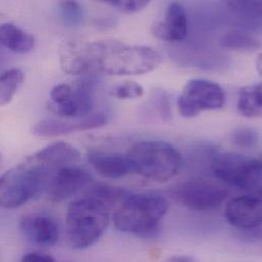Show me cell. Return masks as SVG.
Wrapping results in <instances>:
<instances>
[{
    "label": "cell",
    "instance_id": "1",
    "mask_svg": "<svg viewBox=\"0 0 262 262\" xmlns=\"http://www.w3.org/2000/svg\"><path fill=\"white\" fill-rule=\"evenodd\" d=\"M95 70L112 76H135L154 71L162 56L149 46H127L116 40L92 42Z\"/></svg>",
    "mask_w": 262,
    "mask_h": 262
},
{
    "label": "cell",
    "instance_id": "2",
    "mask_svg": "<svg viewBox=\"0 0 262 262\" xmlns=\"http://www.w3.org/2000/svg\"><path fill=\"white\" fill-rule=\"evenodd\" d=\"M110 223V208L100 200L85 196L73 201L67 212V234L74 249L94 245L104 234Z\"/></svg>",
    "mask_w": 262,
    "mask_h": 262
},
{
    "label": "cell",
    "instance_id": "3",
    "mask_svg": "<svg viewBox=\"0 0 262 262\" xmlns=\"http://www.w3.org/2000/svg\"><path fill=\"white\" fill-rule=\"evenodd\" d=\"M126 156L132 172L157 183H166L174 178L182 165V157L177 148L159 140L137 142Z\"/></svg>",
    "mask_w": 262,
    "mask_h": 262
},
{
    "label": "cell",
    "instance_id": "4",
    "mask_svg": "<svg viewBox=\"0 0 262 262\" xmlns=\"http://www.w3.org/2000/svg\"><path fill=\"white\" fill-rule=\"evenodd\" d=\"M54 170L29 158L0 177V207L16 208L46 191Z\"/></svg>",
    "mask_w": 262,
    "mask_h": 262
},
{
    "label": "cell",
    "instance_id": "5",
    "mask_svg": "<svg viewBox=\"0 0 262 262\" xmlns=\"http://www.w3.org/2000/svg\"><path fill=\"white\" fill-rule=\"evenodd\" d=\"M167 209V201L158 194H131L117 208L115 226L124 233L147 235L156 229Z\"/></svg>",
    "mask_w": 262,
    "mask_h": 262
},
{
    "label": "cell",
    "instance_id": "6",
    "mask_svg": "<svg viewBox=\"0 0 262 262\" xmlns=\"http://www.w3.org/2000/svg\"><path fill=\"white\" fill-rule=\"evenodd\" d=\"M211 169L215 178L226 185L257 194L261 191L262 166L259 159L236 153H221L213 158Z\"/></svg>",
    "mask_w": 262,
    "mask_h": 262
},
{
    "label": "cell",
    "instance_id": "7",
    "mask_svg": "<svg viewBox=\"0 0 262 262\" xmlns=\"http://www.w3.org/2000/svg\"><path fill=\"white\" fill-rule=\"evenodd\" d=\"M225 100V92L219 84L208 80L194 79L186 84L177 104L181 116L191 119L202 112L222 108Z\"/></svg>",
    "mask_w": 262,
    "mask_h": 262
},
{
    "label": "cell",
    "instance_id": "8",
    "mask_svg": "<svg viewBox=\"0 0 262 262\" xmlns=\"http://www.w3.org/2000/svg\"><path fill=\"white\" fill-rule=\"evenodd\" d=\"M228 190L207 180H193L183 184L177 193L179 201L194 211H212L221 207Z\"/></svg>",
    "mask_w": 262,
    "mask_h": 262
},
{
    "label": "cell",
    "instance_id": "9",
    "mask_svg": "<svg viewBox=\"0 0 262 262\" xmlns=\"http://www.w3.org/2000/svg\"><path fill=\"white\" fill-rule=\"evenodd\" d=\"M92 182L90 172L77 165L62 166L51 174L46 192L55 202L64 201L86 188Z\"/></svg>",
    "mask_w": 262,
    "mask_h": 262
},
{
    "label": "cell",
    "instance_id": "10",
    "mask_svg": "<svg viewBox=\"0 0 262 262\" xmlns=\"http://www.w3.org/2000/svg\"><path fill=\"white\" fill-rule=\"evenodd\" d=\"M227 222L240 230H253L261 225L262 202L259 195L232 199L225 208Z\"/></svg>",
    "mask_w": 262,
    "mask_h": 262
},
{
    "label": "cell",
    "instance_id": "11",
    "mask_svg": "<svg viewBox=\"0 0 262 262\" xmlns=\"http://www.w3.org/2000/svg\"><path fill=\"white\" fill-rule=\"evenodd\" d=\"M59 62L62 71L70 75H84L95 70L91 43L66 40L59 45Z\"/></svg>",
    "mask_w": 262,
    "mask_h": 262
},
{
    "label": "cell",
    "instance_id": "12",
    "mask_svg": "<svg viewBox=\"0 0 262 262\" xmlns=\"http://www.w3.org/2000/svg\"><path fill=\"white\" fill-rule=\"evenodd\" d=\"M19 228L27 240L37 246L51 247L59 239L57 224L47 215L29 214L23 216Z\"/></svg>",
    "mask_w": 262,
    "mask_h": 262
},
{
    "label": "cell",
    "instance_id": "13",
    "mask_svg": "<svg viewBox=\"0 0 262 262\" xmlns=\"http://www.w3.org/2000/svg\"><path fill=\"white\" fill-rule=\"evenodd\" d=\"M152 33L160 40L181 42L188 34V17L185 8L179 2L168 4L164 20L156 21L152 26Z\"/></svg>",
    "mask_w": 262,
    "mask_h": 262
},
{
    "label": "cell",
    "instance_id": "14",
    "mask_svg": "<svg viewBox=\"0 0 262 262\" xmlns=\"http://www.w3.org/2000/svg\"><path fill=\"white\" fill-rule=\"evenodd\" d=\"M88 161L96 172L106 179H121L132 172L127 156L120 153L91 150Z\"/></svg>",
    "mask_w": 262,
    "mask_h": 262
},
{
    "label": "cell",
    "instance_id": "15",
    "mask_svg": "<svg viewBox=\"0 0 262 262\" xmlns=\"http://www.w3.org/2000/svg\"><path fill=\"white\" fill-rule=\"evenodd\" d=\"M31 158L52 170H56L62 166L75 165L80 160V152L69 143L56 142L38 151Z\"/></svg>",
    "mask_w": 262,
    "mask_h": 262
},
{
    "label": "cell",
    "instance_id": "16",
    "mask_svg": "<svg viewBox=\"0 0 262 262\" xmlns=\"http://www.w3.org/2000/svg\"><path fill=\"white\" fill-rule=\"evenodd\" d=\"M96 124L91 116L79 118L75 121H60L47 119L35 125L33 133L39 137H58L72 133L89 131L95 129Z\"/></svg>",
    "mask_w": 262,
    "mask_h": 262
},
{
    "label": "cell",
    "instance_id": "17",
    "mask_svg": "<svg viewBox=\"0 0 262 262\" xmlns=\"http://www.w3.org/2000/svg\"><path fill=\"white\" fill-rule=\"evenodd\" d=\"M0 45L16 53H28L35 45L34 37L12 24L0 25Z\"/></svg>",
    "mask_w": 262,
    "mask_h": 262
},
{
    "label": "cell",
    "instance_id": "18",
    "mask_svg": "<svg viewBox=\"0 0 262 262\" xmlns=\"http://www.w3.org/2000/svg\"><path fill=\"white\" fill-rule=\"evenodd\" d=\"M238 110L245 118L252 119L261 116V84L249 85L241 89Z\"/></svg>",
    "mask_w": 262,
    "mask_h": 262
},
{
    "label": "cell",
    "instance_id": "19",
    "mask_svg": "<svg viewBox=\"0 0 262 262\" xmlns=\"http://www.w3.org/2000/svg\"><path fill=\"white\" fill-rule=\"evenodd\" d=\"M25 80L20 69L13 68L0 74V106L8 104Z\"/></svg>",
    "mask_w": 262,
    "mask_h": 262
},
{
    "label": "cell",
    "instance_id": "20",
    "mask_svg": "<svg viewBox=\"0 0 262 262\" xmlns=\"http://www.w3.org/2000/svg\"><path fill=\"white\" fill-rule=\"evenodd\" d=\"M224 48L234 51H252L260 48V42L253 36L239 30H230L221 38Z\"/></svg>",
    "mask_w": 262,
    "mask_h": 262
},
{
    "label": "cell",
    "instance_id": "21",
    "mask_svg": "<svg viewBox=\"0 0 262 262\" xmlns=\"http://www.w3.org/2000/svg\"><path fill=\"white\" fill-rule=\"evenodd\" d=\"M131 194L130 191L124 188L114 187L105 184H99L92 187L91 190H89L87 196H91L102 201L108 208H111L116 204L120 205Z\"/></svg>",
    "mask_w": 262,
    "mask_h": 262
},
{
    "label": "cell",
    "instance_id": "22",
    "mask_svg": "<svg viewBox=\"0 0 262 262\" xmlns=\"http://www.w3.org/2000/svg\"><path fill=\"white\" fill-rule=\"evenodd\" d=\"M60 16L63 23L69 27L79 26L84 18L82 5L77 1H62L59 3Z\"/></svg>",
    "mask_w": 262,
    "mask_h": 262
},
{
    "label": "cell",
    "instance_id": "23",
    "mask_svg": "<svg viewBox=\"0 0 262 262\" xmlns=\"http://www.w3.org/2000/svg\"><path fill=\"white\" fill-rule=\"evenodd\" d=\"M231 141L237 147L252 149L259 143V134L251 128H238L232 132Z\"/></svg>",
    "mask_w": 262,
    "mask_h": 262
},
{
    "label": "cell",
    "instance_id": "24",
    "mask_svg": "<svg viewBox=\"0 0 262 262\" xmlns=\"http://www.w3.org/2000/svg\"><path fill=\"white\" fill-rule=\"evenodd\" d=\"M47 108L55 116L59 118H66V119H72L77 118L79 119V111L76 105V102L74 101L73 97L66 102L62 103H53L49 101L47 103Z\"/></svg>",
    "mask_w": 262,
    "mask_h": 262
},
{
    "label": "cell",
    "instance_id": "25",
    "mask_svg": "<svg viewBox=\"0 0 262 262\" xmlns=\"http://www.w3.org/2000/svg\"><path fill=\"white\" fill-rule=\"evenodd\" d=\"M144 93L143 87L134 81H127L115 88L113 95L119 99H132L141 97Z\"/></svg>",
    "mask_w": 262,
    "mask_h": 262
},
{
    "label": "cell",
    "instance_id": "26",
    "mask_svg": "<svg viewBox=\"0 0 262 262\" xmlns=\"http://www.w3.org/2000/svg\"><path fill=\"white\" fill-rule=\"evenodd\" d=\"M105 3L119 8L121 11L125 13H135L138 11H141L146 6H148L149 1L146 0H108L105 1Z\"/></svg>",
    "mask_w": 262,
    "mask_h": 262
},
{
    "label": "cell",
    "instance_id": "27",
    "mask_svg": "<svg viewBox=\"0 0 262 262\" xmlns=\"http://www.w3.org/2000/svg\"><path fill=\"white\" fill-rule=\"evenodd\" d=\"M74 89L67 84L54 86L50 91V101L53 103H62L73 97Z\"/></svg>",
    "mask_w": 262,
    "mask_h": 262
},
{
    "label": "cell",
    "instance_id": "28",
    "mask_svg": "<svg viewBox=\"0 0 262 262\" xmlns=\"http://www.w3.org/2000/svg\"><path fill=\"white\" fill-rule=\"evenodd\" d=\"M20 262H56L53 257L47 254L38 253V252H32L26 254Z\"/></svg>",
    "mask_w": 262,
    "mask_h": 262
},
{
    "label": "cell",
    "instance_id": "29",
    "mask_svg": "<svg viewBox=\"0 0 262 262\" xmlns=\"http://www.w3.org/2000/svg\"><path fill=\"white\" fill-rule=\"evenodd\" d=\"M164 262H199L196 259H194L193 257H190V256H173V257H170L168 259H166Z\"/></svg>",
    "mask_w": 262,
    "mask_h": 262
},
{
    "label": "cell",
    "instance_id": "30",
    "mask_svg": "<svg viewBox=\"0 0 262 262\" xmlns=\"http://www.w3.org/2000/svg\"><path fill=\"white\" fill-rule=\"evenodd\" d=\"M256 68H257V71L259 73V75H261V54H259L257 56V61H256Z\"/></svg>",
    "mask_w": 262,
    "mask_h": 262
}]
</instances>
